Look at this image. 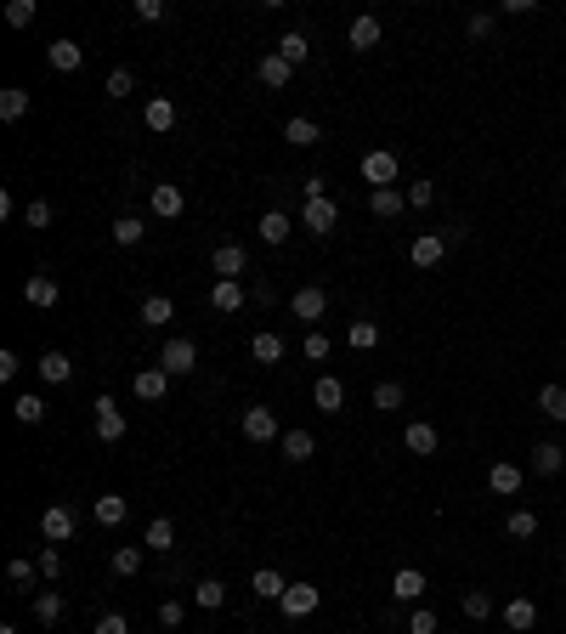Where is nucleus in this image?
Listing matches in <instances>:
<instances>
[{
  "instance_id": "1",
  "label": "nucleus",
  "mask_w": 566,
  "mask_h": 634,
  "mask_svg": "<svg viewBox=\"0 0 566 634\" xmlns=\"http://www.w3.org/2000/svg\"><path fill=\"white\" fill-rule=\"evenodd\" d=\"M159 368L171 380L193 374V368H198V346H193V340H181V334H171V340H164V351H159Z\"/></svg>"
},
{
  "instance_id": "2",
  "label": "nucleus",
  "mask_w": 566,
  "mask_h": 634,
  "mask_svg": "<svg viewBox=\"0 0 566 634\" xmlns=\"http://www.w3.org/2000/svg\"><path fill=\"white\" fill-rule=\"evenodd\" d=\"M334 221H340V205H334V198H306V205H300V227H306V233L323 238V233H334Z\"/></svg>"
},
{
  "instance_id": "3",
  "label": "nucleus",
  "mask_w": 566,
  "mask_h": 634,
  "mask_svg": "<svg viewBox=\"0 0 566 634\" xmlns=\"http://www.w3.org/2000/svg\"><path fill=\"white\" fill-rule=\"evenodd\" d=\"M243 437H250V442H283L278 413L261 408V402H255V408H243Z\"/></svg>"
},
{
  "instance_id": "4",
  "label": "nucleus",
  "mask_w": 566,
  "mask_h": 634,
  "mask_svg": "<svg viewBox=\"0 0 566 634\" xmlns=\"http://www.w3.org/2000/svg\"><path fill=\"white\" fill-rule=\"evenodd\" d=\"M363 181L379 193V188H391L396 181V153L391 148H374V153H363Z\"/></svg>"
},
{
  "instance_id": "5",
  "label": "nucleus",
  "mask_w": 566,
  "mask_h": 634,
  "mask_svg": "<svg viewBox=\"0 0 566 634\" xmlns=\"http://www.w3.org/2000/svg\"><path fill=\"white\" fill-rule=\"evenodd\" d=\"M317 600H323V590H317V583H289L278 606H283V617H295V623H300V617L317 612Z\"/></svg>"
},
{
  "instance_id": "6",
  "label": "nucleus",
  "mask_w": 566,
  "mask_h": 634,
  "mask_svg": "<svg viewBox=\"0 0 566 634\" xmlns=\"http://www.w3.org/2000/svg\"><path fill=\"white\" fill-rule=\"evenodd\" d=\"M147 205H153V215L159 221H176L181 210H187V193L176 188V181H153V193H147Z\"/></svg>"
},
{
  "instance_id": "7",
  "label": "nucleus",
  "mask_w": 566,
  "mask_h": 634,
  "mask_svg": "<svg viewBox=\"0 0 566 634\" xmlns=\"http://www.w3.org/2000/svg\"><path fill=\"white\" fill-rule=\"evenodd\" d=\"M91 408H97V437L102 442H125V408H119L114 397H97Z\"/></svg>"
},
{
  "instance_id": "8",
  "label": "nucleus",
  "mask_w": 566,
  "mask_h": 634,
  "mask_svg": "<svg viewBox=\"0 0 566 634\" xmlns=\"http://www.w3.org/2000/svg\"><path fill=\"white\" fill-rule=\"evenodd\" d=\"M522 465H515V459H493V465H487V487L498 493V499H515V493H522Z\"/></svg>"
},
{
  "instance_id": "9",
  "label": "nucleus",
  "mask_w": 566,
  "mask_h": 634,
  "mask_svg": "<svg viewBox=\"0 0 566 634\" xmlns=\"http://www.w3.org/2000/svg\"><path fill=\"white\" fill-rule=\"evenodd\" d=\"M40 538H45V544H68V538H74V510L68 504H52L40 516Z\"/></svg>"
},
{
  "instance_id": "10",
  "label": "nucleus",
  "mask_w": 566,
  "mask_h": 634,
  "mask_svg": "<svg viewBox=\"0 0 566 634\" xmlns=\"http://www.w3.org/2000/svg\"><path fill=\"white\" fill-rule=\"evenodd\" d=\"M210 267H216V277H227V284H238V277L250 272V255H243V244H221V250L210 255Z\"/></svg>"
},
{
  "instance_id": "11",
  "label": "nucleus",
  "mask_w": 566,
  "mask_h": 634,
  "mask_svg": "<svg viewBox=\"0 0 566 634\" xmlns=\"http://www.w3.org/2000/svg\"><path fill=\"white\" fill-rule=\"evenodd\" d=\"M391 595H396V606H419V595H425V572L419 566H403L391 578Z\"/></svg>"
},
{
  "instance_id": "12",
  "label": "nucleus",
  "mask_w": 566,
  "mask_h": 634,
  "mask_svg": "<svg viewBox=\"0 0 566 634\" xmlns=\"http://www.w3.org/2000/svg\"><path fill=\"white\" fill-rule=\"evenodd\" d=\"M243 301H250V289H243V284H227V277H216V284H210V312H238V306Z\"/></svg>"
},
{
  "instance_id": "13",
  "label": "nucleus",
  "mask_w": 566,
  "mask_h": 634,
  "mask_svg": "<svg viewBox=\"0 0 566 634\" xmlns=\"http://www.w3.org/2000/svg\"><path fill=\"white\" fill-rule=\"evenodd\" d=\"M289 306H295V317H300V323H317V317L329 312V295H323L317 284H306V289H295V301H289Z\"/></svg>"
},
{
  "instance_id": "14",
  "label": "nucleus",
  "mask_w": 566,
  "mask_h": 634,
  "mask_svg": "<svg viewBox=\"0 0 566 634\" xmlns=\"http://www.w3.org/2000/svg\"><path fill=\"white\" fill-rule=\"evenodd\" d=\"M91 516H97L102 527H125V516H131V499H125V493H102V499L91 504Z\"/></svg>"
},
{
  "instance_id": "15",
  "label": "nucleus",
  "mask_w": 566,
  "mask_h": 634,
  "mask_svg": "<svg viewBox=\"0 0 566 634\" xmlns=\"http://www.w3.org/2000/svg\"><path fill=\"white\" fill-rule=\"evenodd\" d=\"M403 447H408V453H419V459H431L436 447H442V437H436V425H425V420H414V425L403 430Z\"/></svg>"
},
{
  "instance_id": "16",
  "label": "nucleus",
  "mask_w": 566,
  "mask_h": 634,
  "mask_svg": "<svg viewBox=\"0 0 566 634\" xmlns=\"http://www.w3.org/2000/svg\"><path fill=\"white\" fill-rule=\"evenodd\" d=\"M45 57H52L57 74H80V68H85V52H80L74 40H52V45H45Z\"/></svg>"
},
{
  "instance_id": "17",
  "label": "nucleus",
  "mask_w": 566,
  "mask_h": 634,
  "mask_svg": "<svg viewBox=\"0 0 566 634\" xmlns=\"http://www.w3.org/2000/svg\"><path fill=\"white\" fill-rule=\"evenodd\" d=\"M57 295H63V289H57L52 272H28V284H23V301L28 306H57Z\"/></svg>"
},
{
  "instance_id": "18",
  "label": "nucleus",
  "mask_w": 566,
  "mask_h": 634,
  "mask_svg": "<svg viewBox=\"0 0 566 634\" xmlns=\"http://www.w3.org/2000/svg\"><path fill=\"white\" fill-rule=\"evenodd\" d=\"M35 368H40L45 385H68V380H74V357H68V351H45Z\"/></svg>"
},
{
  "instance_id": "19",
  "label": "nucleus",
  "mask_w": 566,
  "mask_h": 634,
  "mask_svg": "<svg viewBox=\"0 0 566 634\" xmlns=\"http://www.w3.org/2000/svg\"><path fill=\"white\" fill-rule=\"evenodd\" d=\"M289 74H295V68H289L278 52H261V63H255V80L272 85V91H283V85H289Z\"/></svg>"
},
{
  "instance_id": "20",
  "label": "nucleus",
  "mask_w": 566,
  "mask_h": 634,
  "mask_svg": "<svg viewBox=\"0 0 566 634\" xmlns=\"http://www.w3.org/2000/svg\"><path fill=\"white\" fill-rule=\"evenodd\" d=\"M283 459H289V465H306V459H312L317 453V437H312V430H283Z\"/></svg>"
},
{
  "instance_id": "21",
  "label": "nucleus",
  "mask_w": 566,
  "mask_h": 634,
  "mask_svg": "<svg viewBox=\"0 0 566 634\" xmlns=\"http://www.w3.org/2000/svg\"><path fill=\"white\" fill-rule=\"evenodd\" d=\"M532 623H538V606H532L527 595H515L510 606H504V629H510V634H527Z\"/></svg>"
},
{
  "instance_id": "22",
  "label": "nucleus",
  "mask_w": 566,
  "mask_h": 634,
  "mask_svg": "<svg viewBox=\"0 0 566 634\" xmlns=\"http://www.w3.org/2000/svg\"><path fill=\"white\" fill-rule=\"evenodd\" d=\"M142 550H164V555L176 550V527H171V516H153V521H147V533H142Z\"/></svg>"
},
{
  "instance_id": "23",
  "label": "nucleus",
  "mask_w": 566,
  "mask_h": 634,
  "mask_svg": "<svg viewBox=\"0 0 566 634\" xmlns=\"http://www.w3.org/2000/svg\"><path fill=\"white\" fill-rule=\"evenodd\" d=\"M250 590L261 595V600H283V590H289V583H283V572H278V566H255Z\"/></svg>"
},
{
  "instance_id": "24",
  "label": "nucleus",
  "mask_w": 566,
  "mask_h": 634,
  "mask_svg": "<svg viewBox=\"0 0 566 634\" xmlns=\"http://www.w3.org/2000/svg\"><path fill=\"white\" fill-rule=\"evenodd\" d=\"M312 402H317L323 413H340V408H346V385L334 380V374H323V380H317V391H312Z\"/></svg>"
},
{
  "instance_id": "25",
  "label": "nucleus",
  "mask_w": 566,
  "mask_h": 634,
  "mask_svg": "<svg viewBox=\"0 0 566 634\" xmlns=\"http://www.w3.org/2000/svg\"><path fill=\"white\" fill-rule=\"evenodd\" d=\"M136 317H142L147 329H164V323L176 317V301H171V295H147V301H142V312H136Z\"/></svg>"
},
{
  "instance_id": "26",
  "label": "nucleus",
  "mask_w": 566,
  "mask_h": 634,
  "mask_svg": "<svg viewBox=\"0 0 566 634\" xmlns=\"http://www.w3.org/2000/svg\"><path fill=\"white\" fill-rule=\"evenodd\" d=\"M408 255H414V267H436V261L448 255V244H442V233H419V238H414V250H408Z\"/></svg>"
},
{
  "instance_id": "27",
  "label": "nucleus",
  "mask_w": 566,
  "mask_h": 634,
  "mask_svg": "<svg viewBox=\"0 0 566 634\" xmlns=\"http://www.w3.org/2000/svg\"><path fill=\"white\" fill-rule=\"evenodd\" d=\"M374 45H379V18H369V12L351 18V52H374Z\"/></svg>"
},
{
  "instance_id": "28",
  "label": "nucleus",
  "mask_w": 566,
  "mask_h": 634,
  "mask_svg": "<svg viewBox=\"0 0 566 634\" xmlns=\"http://www.w3.org/2000/svg\"><path fill=\"white\" fill-rule=\"evenodd\" d=\"M142 119H147V131H171V125H176V102H171V97H147Z\"/></svg>"
},
{
  "instance_id": "29",
  "label": "nucleus",
  "mask_w": 566,
  "mask_h": 634,
  "mask_svg": "<svg viewBox=\"0 0 566 634\" xmlns=\"http://www.w3.org/2000/svg\"><path fill=\"white\" fill-rule=\"evenodd\" d=\"M164 391H171V374H164V368H142V374H136V397L142 402H159Z\"/></svg>"
},
{
  "instance_id": "30",
  "label": "nucleus",
  "mask_w": 566,
  "mask_h": 634,
  "mask_svg": "<svg viewBox=\"0 0 566 634\" xmlns=\"http://www.w3.org/2000/svg\"><path fill=\"white\" fill-rule=\"evenodd\" d=\"M250 357H255V363H267V368H272V363H283V340L272 334V329H261V334L250 340Z\"/></svg>"
},
{
  "instance_id": "31",
  "label": "nucleus",
  "mask_w": 566,
  "mask_h": 634,
  "mask_svg": "<svg viewBox=\"0 0 566 634\" xmlns=\"http://www.w3.org/2000/svg\"><path fill=\"white\" fill-rule=\"evenodd\" d=\"M289 233H295V221H289L283 210H267L261 215V244H289Z\"/></svg>"
},
{
  "instance_id": "32",
  "label": "nucleus",
  "mask_w": 566,
  "mask_h": 634,
  "mask_svg": "<svg viewBox=\"0 0 566 634\" xmlns=\"http://www.w3.org/2000/svg\"><path fill=\"white\" fill-rule=\"evenodd\" d=\"M23 114H28V91H23V85H6V91H0V119H6V125H18Z\"/></svg>"
},
{
  "instance_id": "33",
  "label": "nucleus",
  "mask_w": 566,
  "mask_h": 634,
  "mask_svg": "<svg viewBox=\"0 0 566 634\" xmlns=\"http://www.w3.org/2000/svg\"><path fill=\"white\" fill-rule=\"evenodd\" d=\"M346 340H351V351H374L379 346V323L374 317H351V334Z\"/></svg>"
},
{
  "instance_id": "34",
  "label": "nucleus",
  "mask_w": 566,
  "mask_h": 634,
  "mask_svg": "<svg viewBox=\"0 0 566 634\" xmlns=\"http://www.w3.org/2000/svg\"><path fill=\"white\" fill-rule=\"evenodd\" d=\"M566 465V447H555V442H538V447H532V470H538V476H555Z\"/></svg>"
},
{
  "instance_id": "35",
  "label": "nucleus",
  "mask_w": 566,
  "mask_h": 634,
  "mask_svg": "<svg viewBox=\"0 0 566 634\" xmlns=\"http://www.w3.org/2000/svg\"><path fill=\"white\" fill-rule=\"evenodd\" d=\"M538 413L566 425V385H544V391H538Z\"/></svg>"
},
{
  "instance_id": "36",
  "label": "nucleus",
  "mask_w": 566,
  "mask_h": 634,
  "mask_svg": "<svg viewBox=\"0 0 566 634\" xmlns=\"http://www.w3.org/2000/svg\"><path fill=\"white\" fill-rule=\"evenodd\" d=\"M283 142H295V148H317V142H323V131H317L312 119H289V125H283Z\"/></svg>"
},
{
  "instance_id": "37",
  "label": "nucleus",
  "mask_w": 566,
  "mask_h": 634,
  "mask_svg": "<svg viewBox=\"0 0 566 634\" xmlns=\"http://www.w3.org/2000/svg\"><path fill=\"white\" fill-rule=\"evenodd\" d=\"M227 600V583L221 578H204V583H193V606H204V612H216Z\"/></svg>"
},
{
  "instance_id": "38",
  "label": "nucleus",
  "mask_w": 566,
  "mask_h": 634,
  "mask_svg": "<svg viewBox=\"0 0 566 634\" xmlns=\"http://www.w3.org/2000/svg\"><path fill=\"white\" fill-rule=\"evenodd\" d=\"M108 566L119 572V578H136V572H142V544H119Z\"/></svg>"
},
{
  "instance_id": "39",
  "label": "nucleus",
  "mask_w": 566,
  "mask_h": 634,
  "mask_svg": "<svg viewBox=\"0 0 566 634\" xmlns=\"http://www.w3.org/2000/svg\"><path fill=\"white\" fill-rule=\"evenodd\" d=\"M458 606H465V617L487 623V617H493V595H487V590H465V595H458Z\"/></svg>"
},
{
  "instance_id": "40",
  "label": "nucleus",
  "mask_w": 566,
  "mask_h": 634,
  "mask_svg": "<svg viewBox=\"0 0 566 634\" xmlns=\"http://www.w3.org/2000/svg\"><path fill=\"white\" fill-rule=\"evenodd\" d=\"M403 205H408V193H396V188H379V193L369 198V210L379 215V221H391V215L403 210Z\"/></svg>"
},
{
  "instance_id": "41",
  "label": "nucleus",
  "mask_w": 566,
  "mask_h": 634,
  "mask_svg": "<svg viewBox=\"0 0 566 634\" xmlns=\"http://www.w3.org/2000/svg\"><path fill=\"white\" fill-rule=\"evenodd\" d=\"M12 420H18V425H40V420H45V402H40L35 391L18 397V402H12Z\"/></svg>"
},
{
  "instance_id": "42",
  "label": "nucleus",
  "mask_w": 566,
  "mask_h": 634,
  "mask_svg": "<svg viewBox=\"0 0 566 634\" xmlns=\"http://www.w3.org/2000/svg\"><path fill=\"white\" fill-rule=\"evenodd\" d=\"M403 402H408V391H403V385H396V380H379V385H374V408L396 413V408H403Z\"/></svg>"
},
{
  "instance_id": "43",
  "label": "nucleus",
  "mask_w": 566,
  "mask_h": 634,
  "mask_svg": "<svg viewBox=\"0 0 566 634\" xmlns=\"http://www.w3.org/2000/svg\"><path fill=\"white\" fill-rule=\"evenodd\" d=\"M278 57H283L289 68H300V63H306V35H300V28H289V35L278 40Z\"/></svg>"
},
{
  "instance_id": "44",
  "label": "nucleus",
  "mask_w": 566,
  "mask_h": 634,
  "mask_svg": "<svg viewBox=\"0 0 566 634\" xmlns=\"http://www.w3.org/2000/svg\"><path fill=\"white\" fill-rule=\"evenodd\" d=\"M35 617H40V623H57V617H63V595H57V590H35Z\"/></svg>"
},
{
  "instance_id": "45",
  "label": "nucleus",
  "mask_w": 566,
  "mask_h": 634,
  "mask_svg": "<svg viewBox=\"0 0 566 634\" xmlns=\"http://www.w3.org/2000/svg\"><path fill=\"white\" fill-rule=\"evenodd\" d=\"M504 533H510V538H532V533H538V510H510Z\"/></svg>"
},
{
  "instance_id": "46",
  "label": "nucleus",
  "mask_w": 566,
  "mask_h": 634,
  "mask_svg": "<svg viewBox=\"0 0 566 634\" xmlns=\"http://www.w3.org/2000/svg\"><path fill=\"white\" fill-rule=\"evenodd\" d=\"M142 233H147V227L136 221V215H119V221H114V244H119V250H131V244H142Z\"/></svg>"
},
{
  "instance_id": "47",
  "label": "nucleus",
  "mask_w": 566,
  "mask_h": 634,
  "mask_svg": "<svg viewBox=\"0 0 566 634\" xmlns=\"http://www.w3.org/2000/svg\"><path fill=\"white\" fill-rule=\"evenodd\" d=\"M181 617H187V606L171 595V600H159V629H181Z\"/></svg>"
},
{
  "instance_id": "48",
  "label": "nucleus",
  "mask_w": 566,
  "mask_h": 634,
  "mask_svg": "<svg viewBox=\"0 0 566 634\" xmlns=\"http://www.w3.org/2000/svg\"><path fill=\"white\" fill-rule=\"evenodd\" d=\"M131 91H136V80H131V68H114V74H108V97H114V102H125Z\"/></svg>"
},
{
  "instance_id": "49",
  "label": "nucleus",
  "mask_w": 566,
  "mask_h": 634,
  "mask_svg": "<svg viewBox=\"0 0 566 634\" xmlns=\"http://www.w3.org/2000/svg\"><path fill=\"white\" fill-rule=\"evenodd\" d=\"M408 634H436V612L431 606H414V612H408Z\"/></svg>"
},
{
  "instance_id": "50",
  "label": "nucleus",
  "mask_w": 566,
  "mask_h": 634,
  "mask_svg": "<svg viewBox=\"0 0 566 634\" xmlns=\"http://www.w3.org/2000/svg\"><path fill=\"white\" fill-rule=\"evenodd\" d=\"M6 23H12V28H28V23H35V0H12V6H6Z\"/></svg>"
},
{
  "instance_id": "51",
  "label": "nucleus",
  "mask_w": 566,
  "mask_h": 634,
  "mask_svg": "<svg viewBox=\"0 0 566 634\" xmlns=\"http://www.w3.org/2000/svg\"><path fill=\"white\" fill-rule=\"evenodd\" d=\"M23 221H28V227H35V233H40V227H52V205H45V198H28V210H23Z\"/></svg>"
},
{
  "instance_id": "52",
  "label": "nucleus",
  "mask_w": 566,
  "mask_h": 634,
  "mask_svg": "<svg viewBox=\"0 0 566 634\" xmlns=\"http://www.w3.org/2000/svg\"><path fill=\"white\" fill-rule=\"evenodd\" d=\"M35 572H40V561H28V555H18V561L6 566V578H12V583H35Z\"/></svg>"
},
{
  "instance_id": "53",
  "label": "nucleus",
  "mask_w": 566,
  "mask_h": 634,
  "mask_svg": "<svg viewBox=\"0 0 566 634\" xmlns=\"http://www.w3.org/2000/svg\"><path fill=\"white\" fill-rule=\"evenodd\" d=\"M323 357H329V334L306 329V363H323Z\"/></svg>"
},
{
  "instance_id": "54",
  "label": "nucleus",
  "mask_w": 566,
  "mask_h": 634,
  "mask_svg": "<svg viewBox=\"0 0 566 634\" xmlns=\"http://www.w3.org/2000/svg\"><path fill=\"white\" fill-rule=\"evenodd\" d=\"M40 578H63V550H40Z\"/></svg>"
},
{
  "instance_id": "55",
  "label": "nucleus",
  "mask_w": 566,
  "mask_h": 634,
  "mask_svg": "<svg viewBox=\"0 0 566 634\" xmlns=\"http://www.w3.org/2000/svg\"><path fill=\"white\" fill-rule=\"evenodd\" d=\"M91 634H131V623H125V617H119V612H102V617H97V629H91Z\"/></svg>"
},
{
  "instance_id": "56",
  "label": "nucleus",
  "mask_w": 566,
  "mask_h": 634,
  "mask_svg": "<svg viewBox=\"0 0 566 634\" xmlns=\"http://www.w3.org/2000/svg\"><path fill=\"white\" fill-rule=\"evenodd\" d=\"M431 198H436V181H414V188H408V205H414V210H425Z\"/></svg>"
},
{
  "instance_id": "57",
  "label": "nucleus",
  "mask_w": 566,
  "mask_h": 634,
  "mask_svg": "<svg viewBox=\"0 0 566 634\" xmlns=\"http://www.w3.org/2000/svg\"><path fill=\"white\" fill-rule=\"evenodd\" d=\"M136 18H142V23H159V18H164V0H136Z\"/></svg>"
},
{
  "instance_id": "58",
  "label": "nucleus",
  "mask_w": 566,
  "mask_h": 634,
  "mask_svg": "<svg viewBox=\"0 0 566 634\" xmlns=\"http://www.w3.org/2000/svg\"><path fill=\"white\" fill-rule=\"evenodd\" d=\"M465 28H470V35H476V40H487V35H493V12H476V18H470Z\"/></svg>"
},
{
  "instance_id": "59",
  "label": "nucleus",
  "mask_w": 566,
  "mask_h": 634,
  "mask_svg": "<svg viewBox=\"0 0 566 634\" xmlns=\"http://www.w3.org/2000/svg\"><path fill=\"white\" fill-rule=\"evenodd\" d=\"M18 368H23L18 351H0V380H18Z\"/></svg>"
},
{
  "instance_id": "60",
  "label": "nucleus",
  "mask_w": 566,
  "mask_h": 634,
  "mask_svg": "<svg viewBox=\"0 0 566 634\" xmlns=\"http://www.w3.org/2000/svg\"><path fill=\"white\" fill-rule=\"evenodd\" d=\"M250 301H255V306H272V301H278V289H272V284H267V277H261V284H255V289H250Z\"/></svg>"
},
{
  "instance_id": "61",
  "label": "nucleus",
  "mask_w": 566,
  "mask_h": 634,
  "mask_svg": "<svg viewBox=\"0 0 566 634\" xmlns=\"http://www.w3.org/2000/svg\"><path fill=\"white\" fill-rule=\"evenodd\" d=\"M0 634H18V629H12V623H6V629H0Z\"/></svg>"
}]
</instances>
